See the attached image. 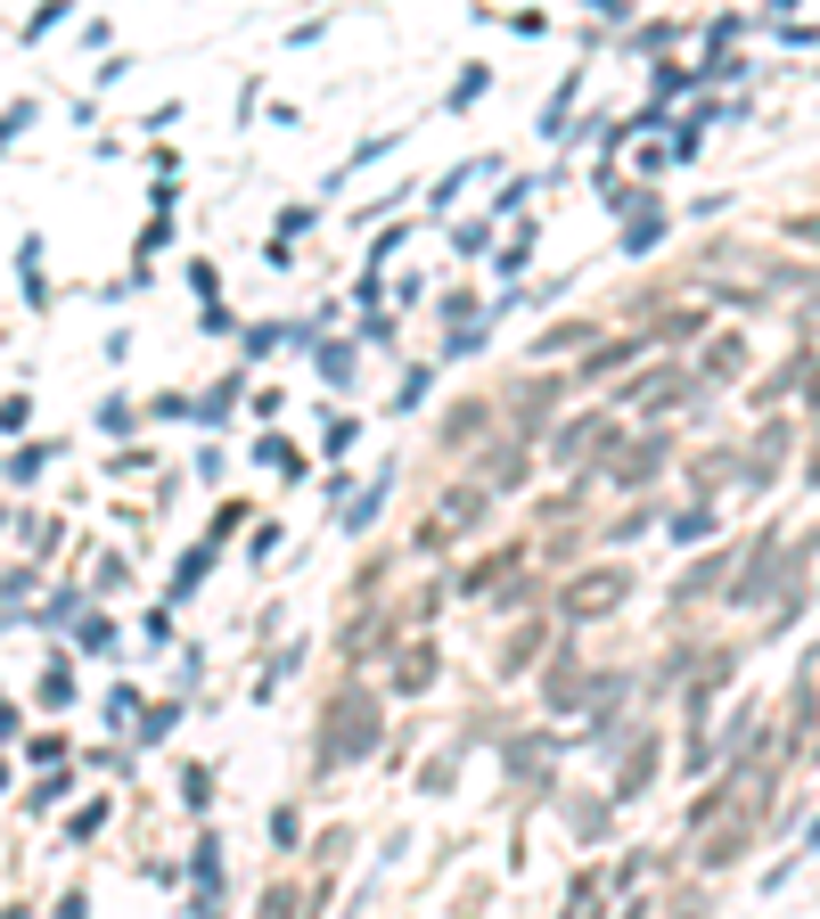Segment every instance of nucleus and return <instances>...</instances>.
Instances as JSON below:
<instances>
[{
    "label": "nucleus",
    "mask_w": 820,
    "mask_h": 919,
    "mask_svg": "<svg viewBox=\"0 0 820 919\" xmlns=\"http://www.w3.org/2000/svg\"><path fill=\"white\" fill-rule=\"evenodd\" d=\"M50 460H58V444H26V452H17L9 468H0V476H9V485H33V476L50 468Z\"/></svg>",
    "instance_id": "1"
},
{
    "label": "nucleus",
    "mask_w": 820,
    "mask_h": 919,
    "mask_svg": "<svg viewBox=\"0 0 820 919\" xmlns=\"http://www.w3.org/2000/svg\"><path fill=\"white\" fill-rule=\"evenodd\" d=\"M607 599H616V575H591V583H575V616H599Z\"/></svg>",
    "instance_id": "2"
},
{
    "label": "nucleus",
    "mask_w": 820,
    "mask_h": 919,
    "mask_svg": "<svg viewBox=\"0 0 820 919\" xmlns=\"http://www.w3.org/2000/svg\"><path fill=\"white\" fill-rule=\"evenodd\" d=\"M17 271H26V296H33V304L50 296V280H41V239H26V246H17Z\"/></svg>",
    "instance_id": "3"
},
{
    "label": "nucleus",
    "mask_w": 820,
    "mask_h": 919,
    "mask_svg": "<svg viewBox=\"0 0 820 919\" xmlns=\"http://www.w3.org/2000/svg\"><path fill=\"white\" fill-rule=\"evenodd\" d=\"M476 517H485V493H452V501H444V517H435V526H476Z\"/></svg>",
    "instance_id": "4"
},
{
    "label": "nucleus",
    "mask_w": 820,
    "mask_h": 919,
    "mask_svg": "<svg viewBox=\"0 0 820 919\" xmlns=\"http://www.w3.org/2000/svg\"><path fill=\"white\" fill-rule=\"evenodd\" d=\"M713 534V509H681L672 517V542H706Z\"/></svg>",
    "instance_id": "5"
},
{
    "label": "nucleus",
    "mask_w": 820,
    "mask_h": 919,
    "mask_svg": "<svg viewBox=\"0 0 820 919\" xmlns=\"http://www.w3.org/2000/svg\"><path fill=\"white\" fill-rule=\"evenodd\" d=\"M58 26H67V9H33V17H26V41H50Z\"/></svg>",
    "instance_id": "6"
},
{
    "label": "nucleus",
    "mask_w": 820,
    "mask_h": 919,
    "mask_svg": "<svg viewBox=\"0 0 820 919\" xmlns=\"http://www.w3.org/2000/svg\"><path fill=\"white\" fill-rule=\"evenodd\" d=\"M82 649H115V624L108 616H82Z\"/></svg>",
    "instance_id": "7"
},
{
    "label": "nucleus",
    "mask_w": 820,
    "mask_h": 919,
    "mask_svg": "<svg viewBox=\"0 0 820 919\" xmlns=\"http://www.w3.org/2000/svg\"><path fill=\"white\" fill-rule=\"evenodd\" d=\"M271 838H280V846H296V838H304V821H296V805H280V812H271Z\"/></svg>",
    "instance_id": "8"
},
{
    "label": "nucleus",
    "mask_w": 820,
    "mask_h": 919,
    "mask_svg": "<svg viewBox=\"0 0 820 919\" xmlns=\"http://www.w3.org/2000/svg\"><path fill=\"white\" fill-rule=\"evenodd\" d=\"M173 723H181V706H149V723H140V739H164Z\"/></svg>",
    "instance_id": "9"
},
{
    "label": "nucleus",
    "mask_w": 820,
    "mask_h": 919,
    "mask_svg": "<svg viewBox=\"0 0 820 919\" xmlns=\"http://www.w3.org/2000/svg\"><path fill=\"white\" fill-rule=\"evenodd\" d=\"M99 427H108V435H123V427H132V403H123V394H108V411H99Z\"/></svg>",
    "instance_id": "10"
},
{
    "label": "nucleus",
    "mask_w": 820,
    "mask_h": 919,
    "mask_svg": "<svg viewBox=\"0 0 820 919\" xmlns=\"http://www.w3.org/2000/svg\"><path fill=\"white\" fill-rule=\"evenodd\" d=\"M26 123H33V108H9V115H0V149H9V140L26 132Z\"/></svg>",
    "instance_id": "11"
},
{
    "label": "nucleus",
    "mask_w": 820,
    "mask_h": 919,
    "mask_svg": "<svg viewBox=\"0 0 820 919\" xmlns=\"http://www.w3.org/2000/svg\"><path fill=\"white\" fill-rule=\"evenodd\" d=\"M263 919H287V887H271V895H263Z\"/></svg>",
    "instance_id": "12"
},
{
    "label": "nucleus",
    "mask_w": 820,
    "mask_h": 919,
    "mask_svg": "<svg viewBox=\"0 0 820 919\" xmlns=\"http://www.w3.org/2000/svg\"><path fill=\"white\" fill-rule=\"evenodd\" d=\"M58 919H91V903H82V895H67V903H58Z\"/></svg>",
    "instance_id": "13"
},
{
    "label": "nucleus",
    "mask_w": 820,
    "mask_h": 919,
    "mask_svg": "<svg viewBox=\"0 0 820 919\" xmlns=\"http://www.w3.org/2000/svg\"><path fill=\"white\" fill-rule=\"evenodd\" d=\"M812 846H820V821H812Z\"/></svg>",
    "instance_id": "14"
}]
</instances>
